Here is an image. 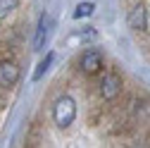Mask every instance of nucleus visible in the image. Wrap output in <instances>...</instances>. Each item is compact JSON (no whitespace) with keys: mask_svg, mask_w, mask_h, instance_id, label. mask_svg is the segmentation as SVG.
Wrapping results in <instances>:
<instances>
[{"mask_svg":"<svg viewBox=\"0 0 150 148\" xmlns=\"http://www.w3.org/2000/svg\"><path fill=\"white\" fill-rule=\"evenodd\" d=\"M93 3H79L76 5V10H74V17H76V19H81V17H91L93 14Z\"/></svg>","mask_w":150,"mask_h":148,"instance_id":"obj_9","label":"nucleus"},{"mask_svg":"<svg viewBox=\"0 0 150 148\" xmlns=\"http://www.w3.org/2000/svg\"><path fill=\"white\" fill-rule=\"evenodd\" d=\"M52 120H55V124H57L60 129H67L74 120H76V103H74V98L62 96V98L55 100V105H52Z\"/></svg>","mask_w":150,"mask_h":148,"instance_id":"obj_1","label":"nucleus"},{"mask_svg":"<svg viewBox=\"0 0 150 148\" xmlns=\"http://www.w3.org/2000/svg\"><path fill=\"white\" fill-rule=\"evenodd\" d=\"M17 5H19V0H0V19H5L10 12H14Z\"/></svg>","mask_w":150,"mask_h":148,"instance_id":"obj_8","label":"nucleus"},{"mask_svg":"<svg viewBox=\"0 0 150 148\" xmlns=\"http://www.w3.org/2000/svg\"><path fill=\"white\" fill-rule=\"evenodd\" d=\"M52 58H55V55H52V53H48V55H45V60H41V62H38V69L33 72V81H38V79L43 77V74L48 72V67H50V62H52Z\"/></svg>","mask_w":150,"mask_h":148,"instance_id":"obj_7","label":"nucleus"},{"mask_svg":"<svg viewBox=\"0 0 150 148\" xmlns=\"http://www.w3.org/2000/svg\"><path fill=\"white\" fill-rule=\"evenodd\" d=\"M122 93V77L119 74H105L100 81V96L103 100H115Z\"/></svg>","mask_w":150,"mask_h":148,"instance_id":"obj_2","label":"nucleus"},{"mask_svg":"<svg viewBox=\"0 0 150 148\" xmlns=\"http://www.w3.org/2000/svg\"><path fill=\"white\" fill-rule=\"evenodd\" d=\"M17 81H19V65L12 60H3L0 62V86L7 88V86H14Z\"/></svg>","mask_w":150,"mask_h":148,"instance_id":"obj_3","label":"nucleus"},{"mask_svg":"<svg viewBox=\"0 0 150 148\" xmlns=\"http://www.w3.org/2000/svg\"><path fill=\"white\" fill-rule=\"evenodd\" d=\"M129 26L134 31H145L148 29V10H145L143 3L134 5V10H131V14H129Z\"/></svg>","mask_w":150,"mask_h":148,"instance_id":"obj_5","label":"nucleus"},{"mask_svg":"<svg viewBox=\"0 0 150 148\" xmlns=\"http://www.w3.org/2000/svg\"><path fill=\"white\" fill-rule=\"evenodd\" d=\"M79 65H81V72L83 74H98L100 67H103V55L96 48H91V50H86L81 55V62Z\"/></svg>","mask_w":150,"mask_h":148,"instance_id":"obj_4","label":"nucleus"},{"mask_svg":"<svg viewBox=\"0 0 150 148\" xmlns=\"http://www.w3.org/2000/svg\"><path fill=\"white\" fill-rule=\"evenodd\" d=\"M50 26H52V17L50 14H41L38 29H36V38H33V50H43L45 38H48V33H50Z\"/></svg>","mask_w":150,"mask_h":148,"instance_id":"obj_6","label":"nucleus"}]
</instances>
